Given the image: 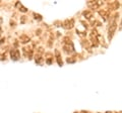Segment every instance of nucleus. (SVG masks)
Here are the masks:
<instances>
[{"label": "nucleus", "instance_id": "nucleus-1", "mask_svg": "<svg viewBox=\"0 0 122 113\" xmlns=\"http://www.w3.org/2000/svg\"><path fill=\"white\" fill-rule=\"evenodd\" d=\"M62 48L63 51L66 52V54H72L74 52V47H73V43H72L71 39H69L68 36H65L63 39V41H62Z\"/></svg>", "mask_w": 122, "mask_h": 113}, {"label": "nucleus", "instance_id": "nucleus-2", "mask_svg": "<svg viewBox=\"0 0 122 113\" xmlns=\"http://www.w3.org/2000/svg\"><path fill=\"white\" fill-rule=\"evenodd\" d=\"M116 29H117V22L113 21L111 23V25L109 26V29H108V39H109V40L112 39V37L114 35V33H115Z\"/></svg>", "mask_w": 122, "mask_h": 113}, {"label": "nucleus", "instance_id": "nucleus-3", "mask_svg": "<svg viewBox=\"0 0 122 113\" xmlns=\"http://www.w3.org/2000/svg\"><path fill=\"white\" fill-rule=\"evenodd\" d=\"M103 4V2L102 1H99V0H91V1H87L86 2V5L90 7L91 9H98L99 7H100L101 5Z\"/></svg>", "mask_w": 122, "mask_h": 113}, {"label": "nucleus", "instance_id": "nucleus-4", "mask_svg": "<svg viewBox=\"0 0 122 113\" xmlns=\"http://www.w3.org/2000/svg\"><path fill=\"white\" fill-rule=\"evenodd\" d=\"M10 58H11V60H13V61H18L20 58V51L16 50V48H12V50L10 51Z\"/></svg>", "mask_w": 122, "mask_h": 113}, {"label": "nucleus", "instance_id": "nucleus-5", "mask_svg": "<svg viewBox=\"0 0 122 113\" xmlns=\"http://www.w3.org/2000/svg\"><path fill=\"white\" fill-rule=\"evenodd\" d=\"M62 26H63V27L65 28V29H71V28L74 26V20L72 19V18H71V19H66L65 21L63 22Z\"/></svg>", "mask_w": 122, "mask_h": 113}, {"label": "nucleus", "instance_id": "nucleus-6", "mask_svg": "<svg viewBox=\"0 0 122 113\" xmlns=\"http://www.w3.org/2000/svg\"><path fill=\"white\" fill-rule=\"evenodd\" d=\"M22 52H24V56H25V58L32 59V56H33V50L30 47L29 48L28 47L22 48Z\"/></svg>", "mask_w": 122, "mask_h": 113}, {"label": "nucleus", "instance_id": "nucleus-7", "mask_svg": "<svg viewBox=\"0 0 122 113\" xmlns=\"http://www.w3.org/2000/svg\"><path fill=\"white\" fill-rule=\"evenodd\" d=\"M90 37H91V43H92V46H93L94 48H97L99 46V39H97V36L96 35H93L91 33Z\"/></svg>", "mask_w": 122, "mask_h": 113}, {"label": "nucleus", "instance_id": "nucleus-8", "mask_svg": "<svg viewBox=\"0 0 122 113\" xmlns=\"http://www.w3.org/2000/svg\"><path fill=\"white\" fill-rule=\"evenodd\" d=\"M82 16L86 18V19H92L94 16V13H93V11H91V10H85L82 12Z\"/></svg>", "mask_w": 122, "mask_h": 113}, {"label": "nucleus", "instance_id": "nucleus-9", "mask_svg": "<svg viewBox=\"0 0 122 113\" xmlns=\"http://www.w3.org/2000/svg\"><path fill=\"white\" fill-rule=\"evenodd\" d=\"M55 56H56V61L58 63V65L60 67L63 66V62H62V59H61V55H60V52L58 50H55Z\"/></svg>", "mask_w": 122, "mask_h": 113}, {"label": "nucleus", "instance_id": "nucleus-10", "mask_svg": "<svg viewBox=\"0 0 122 113\" xmlns=\"http://www.w3.org/2000/svg\"><path fill=\"white\" fill-rule=\"evenodd\" d=\"M20 43H21L25 44V43H30V36H29V35H21L20 36Z\"/></svg>", "mask_w": 122, "mask_h": 113}, {"label": "nucleus", "instance_id": "nucleus-11", "mask_svg": "<svg viewBox=\"0 0 122 113\" xmlns=\"http://www.w3.org/2000/svg\"><path fill=\"white\" fill-rule=\"evenodd\" d=\"M99 14L104 18V20H107L109 18V12L105 9H102V10H99Z\"/></svg>", "mask_w": 122, "mask_h": 113}, {"label": "nucleus", "instance_id": "nucleus-12", "mask_svg": "<svg viewBox=\"0 0 122 113\" xmlns=\"http://www.w3.org/2000/svg\"><path fill=\"white\" fill-rule=\"evenodd\" d=\"M81 43H82L83 48H86L87 51L91 52V43H90V41H89V40H86V39H82V40H81Z\"/></svg>", "mask_w": 122, "mask_h": 113}, {"label": "nucleus", "instance_id": "nucleus-13", "mask_svg": "<svg viewBox=\"0 0 122 113\" xmlns=\"http://www.w3.org/2000/svg\"><path fill=\"white\" fill-rule=\"evenodd\" d=\"M43 61H44L43 56H40V55H36V56H35V62H36V64H38V65H42V64H43Z\"/></svg>", "mask_w": 122, "mask_h": 113}, {"label": "nucleus", "instance_id": "nucleus-14", "mask_svg": "<svg viewBox=\"0 0 122 113\" xmlns=\"http://www.w3.org/2000/svg\"><path fill=\"white\" fill-rule=\"evenodd\" d=\"M66 62L68 64H74L76 62V59L74 58V56H68V58L66 59Z\"/></svg>", "mask_w": 122, "mask_h": 113}, {"label": "nucleus", "instance_id": "nucleus-15", "mask_svg": "<svg viewBox=\"0 0 122 113\" xmlns=\"http://www.w3.org/2000/svg\"><path fill=\"white\" fill-rule=\"evenodd\" d=\"M16 5H17V6H20V11H21V12H26V11H28V9H26L25 6H22L21 3L17 2V3H16Z\"/></svg>", "mask_w": 122, "mask_h": 113}, {"label": "nucleus", "instance_id": "nucleus-16", "mask_svg": "<svg viewBox=\"0 0 122 113\" xmlns=\"http://www.w3.org/2000/svg\"><path fill=\"white\" fill-rule=\"evenodd\" d=\"M33 15H34V18H35L36 20H42V19H43V17H42L41 14H38V13H36V12H34Z\"/></svg>", "mask_w": 122, "mask_h": 113}, {"label": "nucleus", "instance_id": "nucleus-17", "mask_svg": "<svg viewBox=\"0 0 122 113\" xmlns=\"http://www.w3.org/2000/svg\"><path fill=\"white\" fill-rule=\"evenodd\" d=\"M42 54H43V48H39L37 51V55H40L42 56Z\"/></svg>", "mask_w": 122, "mask_h": 113}, {"label": "nucleus", "instance_id": "nucleus-18", "mask_svg": "<svg viewBox=\"0 0 122 113\" xmlns=\"http://www.w3.org/2000/svg\"><path fill=\"white\" fill-rule=\"evenodd\" d=\"M46 63H47L48 65H51V64H52V61H51V59H47V60H46Z\"/></svg>", "mask_w": 122, "mask_h": 113}, {"label": "nucleus", "instance_id": "nucleus-19", "mask_svg": "<svg viewBox=\"0 0 122 113\" xmlns=\"http://www.w3.org/2000/svg\"><path fill=\"white\" fill-rule=\"evenodd\" d=\"M10 25L12 26V27H14V26H15V22L12 21V20H10Z\"/></svg>", "mask_w": 122, "mask_h": 113}, {"label": "nucleus", "instance_id": "nucleus-20", "mask_svg": "<svg viewBox=\"0 0 122 113\" xmlns=\"http://www.w3.org/2000/svg\"><path fill=\"white\" fill-rule=\"evenodd\" d=\"M4 41H5V39H4V37H2V39H0V44H2L3 43H4Z\"/></svg>", "mask_w": 122, "mask_h": 113}, {"label": "nucleus", "instance_id": "nucleus-21", "mask_svg": "<svg viewBox=\"0 0 122 113\" xmlns=\"http://www.w3.org/2000/svg\"><path fill=\"white\" fill-rule=\"evenodd\" d=\"M81 113H90V112H87V111H85V110H83V111H81Z\"/></svg>", "mask_w": 122, "mask_h": 113}, {"label": "nucleus", "instance_id": "nucleus-22", "mask_svg": "<svg viewBox=\"0 0 122 113\" xmlns=\"http://www.w3.org/2000/svg\"><path fill=\"white\" fill-rule=\"evenodd\" d=\"M105 113H112V112H109V111H107V112H105Z\"/></svg>", "mask_w": 122, "mask_h": 113}, {"label": "nucleus", "instance_id": "nucleus-23", "mask_svg": "<svg viewBox=\"0 0 122 113\" xmlns=\"http://www.w3.org/2000/svg\"><path fill=\"white\" fill-rule=\"evenodd\" d=\"M1 21H2V19H1V18H0V23H1Z\"/></svg>", "mask_w": 122, "mask_h": 113}, {"label": "nucleus", "instance_id": "nucleus-24", "mask_svg": "<svg viewBox=\"0 0 122 113\" xmlns=\"http://www.w3.org/2000/svg\"><path fill=\"white\" fill-rule=\"evenodd\" d=\"M116 113H121V112H116Z\"/></svg>", "mask_w": 122, "mask_h": 113}, {"label": "nucleus", "instance_id": "nucleus-25", "mask_svg": "<svg viewBox=\"0 0 122 113\" xmlns=\"http://www.w3.org/2000/svg\"><path fill=\"white\" fill-rule=\"evenodd\" d=\"M75 113H77V112H75Z\"/></svg>", "mask_w": 122, "mask_h": 113}]
</instances>
